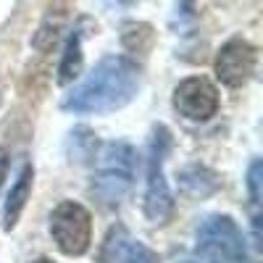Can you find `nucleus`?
Instances as JSON below:
<instances>
[{"mask_svg":"<svg viewBox=\"0 0 263 263\" xmlns=\"http://www.w3.org/2000/svg\"><path fill=\"white\" fill-rule=\"evenodd\" d=\"M140 69L124 55H108L95 63L69 95H63L61 108L69 114H114L126 108L140 92Z\"/></svg>","mask_w":263,"mask_h":263,"instance_id":"nucleus-1","label":"nucleus"},{"mask_svg":"<svg viewBox=\"0 0 263 263\" xmlns=\"http://www.w3.org/2000/svg\"><path fill=\"white\" fill-rule=\"evenodd\" d=\"M171 145V135L166 126H156L150 137V156H147V190L142 211L153 224H166L174 213V197L163 174V161Z\"/></svg>","mask_w":263,"mask_h":263,"instance_id":"nucleus-2","label":"nucleus"},{"mask_svg":"<svg viewBox=\"0 0 263 263\" xmlns=\"http://www.w3.org/2000/svg\"><path fill=\"white\" fill-rule=\"evenodd\" d=\"M197 255L208 263H242L248 258L245 237L232 216H208L197 227Z\"/></svg>","mask_w":263,"mask_h":263,"instance_id":"nucleus-3","label":"nucleus"},{"mask_svg":"<svg viewBox=\"0 0 263 263\" xmlns=\"http://www.w3.org/2000/svg\"><path fill=\"white\" fill-rule=\"evenodd\" d=\"M50 234L63 255L79 258L90 250L92 242V218L90 211L74 200H63L50 213Z\"/></svg>","mask_w":263,"mask_h":263,"instance_id":"nucleus-4","label":"nucleus"},{"mask_svg":"<svg viewBox=\"0 0 263 263\" xmlns=\"http://www.w3.org/2000/svg\"><path fill=\"white\" fill-rule=\"evenodd\" d=\"M255 48L250 45L248 40H229L221 45V50H218L216 55V63H213V71L218 77V82L227 84V87H242L248 84V79L253 77L255 71Z\"/></svg>","mask_w":263,"mask_h":263,"instance_id":"nucleus-5","label":"nucleus"},{"mask_svg":"<svg viewBox=\"0 0 263 263\" xmlns=\"http://www.w3.org/2000/svg\"><path fill=\"white\" fill-rule=\"evenodd\" d=\"M174 108L190 121H208L218 111V92L203 77H190L174 87Z\"/></svg>","mask_w":263,"mask_h":263,"instance_id":"nucleus-6","label":"nucleus"},{"mask_svg":"<svg viewBox=\"0 0 263 263\" xmlns=\"http://www.w3.org/2000/svg\"><path fill=\"white\" fill-rule=\"evenodd\" d=\"M132 187V171L116 168V166H103L100 174L92 179V192L100 197L105 205H119Z\"/></svg>","mask_w":263,"mask_h":263,"instance_id":"nucleus-7","label":"nucleus"},{"mask_svg":"<svg viewBox=\"0 0 263 263\" xmlns=\"http://www.w3.org/2000/svg\"><path fill=\"white\" fill-rule=\"evenodd\" d=\"M32 179H34V168L27 163L18 171L16 182L11 184V192H8L6 205H3V229L6 232H11L18 224V216H21V211H24V205L29 200V192H32Z\"/></svg>","mask_w":263,"mask_h":263,"instance_id":"nucleus-8","label":"nucleus"},{"mask_svg":"<svg viewBox=\"0 0 263 263\" xmlns=\"http://www.w3.org/2000/svg\"><path fill=\"white\" fill-rule=\"evenodd\" d=\"M140 250H142V245L137 239H132V234L124 227H114L103 242L100 263H132Z\"/></svg>","mask_w":263,"mask_h":263,"instance_id":"nucleus-9","label":"nucleus"},{"mask_svg":"<svg viewBox=\"0 0 263 263\" xmlns=\"http://www.w3.org/2000/svg\"><path fill=\"white\" fill-rule=\"evenodd\" d=\"M79 71H82V37H79V32H74L63 48V58L58 66V84L74 82L79 77Z\"/></svg>","mask_w":263,"mask_h":263,"instance_id":"nucleus-10","label":"nucleus"},{"mask_svg":"<svg viewBox=\"0 0 263 263\" xmlns=\"http://www.w3.org/2000/svg\"><path fill=\"white\" fill-rule=\"evenodd\" d=\"M95 150H98V137H95L92 129H87V126L71 129V135H69V156H71V161H77V163L92 161Z\"/></svg>","mask_w":263,"mask_h":263,"instance_id":"nucleus-11","label":"nucleus"},{"mask_svg":"<svg viewBox=\"0 0 263 263\" xmlns=\"http://www.w3.org/2000/svg\"><path fill=\"white\" fill-rule=\"evenodd\" d=\"M260 182H263V163L253 161L248 171V190H250V200L258 205L260 203Z\"/></svg>","mask_w":263,"mask_h":263,"instance_id":"nucleus-12","label":"nucleus"},{"mask_svg":"<svg viewBox=\"0 0 263 263\" xmlns=\"http://www.w3.org/2000/svg\"><path fill=\"white\" fill-rule=\"evenodd\" d=\"M132 263H158V258H156V255H153V253H150L147 248H142V250L137 253V258H135V260H132Z\"/></svg>","mask_w":263,"mask_h":263,"instance_id":"nucleus-13","label":"nucleus"},{"mask_svg":"<svg viewBox=\"0 0 263 263\" xmlns=\"http://www.w3.org/2000/svg\"><path fill=\"white\" fill-rule=\"evenodd\" d=\"M177 13L190 16L192 13V0H177Z\"/></svg>","mask_w":263,"mask_h":263,"instance_id":"nucleus-14","label":"nucleus"},{"mask_svg":"<svg viewBox=\"0 0 263 263\" xmlns=\"http://www.w3.org/2000/svg\"><path fill=\"white\" fill-rule=\"evenodd\" d=\"M6 171H8V158H6V153L0 150V182L6 179Z\"/></svg>","mask_w":263,"mask_h":263,"instance_id":"nucleus-15","label":"nucleus"},{"mask_svg":"<svg viewBox=\"0 0 263 263\" xmlns=\"http://www.w3.org/2000/svg\"><path fill=\"white\" fill-rule=\"evenodd\" d=\"M34 263H53V260H50V258H37Z\"/></svg>","mask_w":263,"mask_h":263,"instance_id":"nucleus-16","label":"nucleus"},{"mask_svg":"<svg viewBox=\"0 0 263 263\" xmlns=\"http://www.w3.org/2000/svg\"><path fill=\"white\" fill-rule=\"evenodd\" d=\"M121 3H129V0H121Z\"/></svg>","mask_w":263,"mask_h":263,"instance_id":"nucleus-17","label":"nucleus"}]
</instances>
